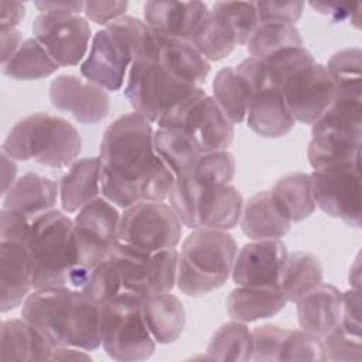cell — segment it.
Here are the masks:
<instances>
[{
    "label": "cell",
    "instance_id": "obj_17",
    "mask_svg": "<svg viewBox=\"0 0 362 362\" xmlns=\"http://www.w3.org/2000/svg\"><path fill=\"white\" fill-rule=\"evenodd\" d=\"M132 65L124 47L106 28L99 30L90 42L89 52L81 64V75L107 92L119 90Z\"/></svg>",
    "mask_w": 362,
    "mask_h": 362
},
{
    "label": "cell",
    "instance_id": "obj_22",
    "mask_svg": "<svg viewBox=\"0 0 362 362\" xmlns=\"http://www.w3.org/2000/svg\"><path fill=\"white\" fill-rule=\"evenodd\" d=\"M54 349L55 345L23 317L1 322V361H52Z\"/></svg>",
    "mask_w": 362,
    "mask_h": 362
},
{
    "label": "cell",
    "instance_id": "obj_47",
    "mask_svg": "<svg viewBox=\"0 0 362 362\" xmlns=\"http://www.w3.org/2000/svg\"><path fill=\"white\" fill-rule=\"evenodd\" d=\"M335 86L359 85L362 75V51L359 48H345L334 52L325 64Z\"/></svg>",
    "mask_w": 362,
    "mask_h": 362
},
{
    "label": "cell",
    "instance_id": "obj_18",
    "mask_svg": "<svg viewBox=\"0 0 362 362\" xmlns=\"http://www.w3.org/2000/svg\"><path fill=\"white\" fill-rule=\"evenodd\" d=\"M33 288V266L27 245L17 239L0 240V310L21 305Z\"/></svg>",
    "mask_w": 362,
    "mask_h": 362
},
{
    "label": "cell",
    "instance_id": "obj_33",
    "mask_svg": "<svg viewBox=\"0 0 362 362\" xmlns=\"http://www.w3.org/2000/svg\"><path fill=\"white\" fill-rule=\"evenodd\" d=\"M153 144L157 156L174 177L191 174L204 154L184 132L177 129L158 127L153 134Z\"/></svg>",
    "mask_w": 362,
    "mask_h": 362
},
{
    "label": "cell",
    "instance_id": "obj_20",
    "mask_svg": "<svg viewBox=\"0 0 362 362\" xmlns=\"http://www.w3.org/2000/svg\"><path fill=\"white\" fill-rule=\"evenodd\" d=\"M208 7L202 1H147L144 21L153 31L165 37L189 40Z\"/></svg>",
    "mask_w": 362,
    "mask_h": 362
},
{
    "label": "cell",
    "instance_id": "obj_8",
    "mask_svg": "<svg viewBox=\"0 0 362 362\" xmlns=\"http://www.w3.org/2000/svg\"><path fill=\"white\" fill-rule=\"evenodd\" d=\"M199 89L201 86L177 79L157 59L134 61L127 72L124 96L133 112L157 124L164 115Z\"/></svg>",
    "mask_w": 362,
    "mask_h": 362
},
{
    "label": "cell",
    "instance_id": "obj_43",
    "mask_svg": "<svg viewBox=\"0 0 362 362\" xmlns=\"http://www.w3.org/2000/svg\"><path fill=\"white\" fill-rule=\"evenodd\" d=\"M236 171L235 156L228 150L204 153L191 173L202 187L229 184Z\"/></svg>",
    "mask_w": 362,
    "mask_h": 362
},
{
    "label": "cell",
    "instance_id": "obj_10",
    "mask_svg": "<svg viewBox=\"0 0 362 362\" xmlns=\"http://www.w3.org/2000/svg\"><path fill=\"white\" fill-rule=\"evenodd\" d=\"M157 126L184 132L202 153L228 150L235 137L233 123L202 88L164 115Z\"/></svg>",
    "mask_w": 362,
    "mask_h": 362
},
{
    "label": "cell",
    "instance_id": "obj_30",
    "mask_svg": "<svg viewBox=\"0 0 362 362\" xmlns=\"http://www.w3.org/2000/svg\"><path fill=\"white\" fill-rule=\"evenodd\" d=\"M362 133L328 130L313 134L307 158L314 170L361 161Z\"/></svg>",
    "mask_w": 362,
    "mask_h": 362
},
{
    "label": "cell",
    "instance_id": "obj_1",
    "mask_svg": "<svg viewBox=\"0 0 362 362\" xmlns=\"http://www.w3.org/2000/svg\"><path fill=\"white\" fill-rule=\"evenodd\" d=\"M151 123L136 112L124 113L105 130L100 146V195L119 208L139 201H164L174 175L153 144Z\"/></svg>",
    "mask_w": 362,
    "mask_h": 362
},
{
    "label": "cell",
    "instance_id": "obj_24",
    "mask_svg": "<svg viewBox=\"0 0 362 362\" xmlns=\"http://www.w3.org/2000/svg\"><path fill=\"white\" fill-rule=\"evenodd\" d=\"M59 195L58 184L45 175L25 173L3 195V208L33 216L54 209Z\"/></svg>",
    "mask_w": 362,
    "mask_h": 362
},
{
    "label": "cell",
    "instance_id": "obj_5",
    "mask_svg": "<svg viewBox=\"0 0 362 362\" xmlns=\"http://www.w3.org/2000/svg\"><path fill=\"white\" fill-rule=\"evenodd\" d=\"M24 243L33 266V288L69 286L75 266L74 219L58 209L33 215Z\"/></svg>",
    "mask_w": 362,
    "mask_h": 362
},
{
    "label": "cell",
    "instance_id": "obj_23",
    "mask_svg": "<svg viewBox=\"0 0 362 362\" xmlns=\"http://www.w3.org/2000/svg\"><path fill=\"white\" fill-rule=\"evenodd\" d=\"M245 120L250 130L266 139L283 137L296 124L286 107L281 89L276 88L262 89L252 96Z\"/></svg>",
    "mask_w": 362,
    "mask_h": 362
},
{
    "label": "cell",
    "instance_id": "obj_27",
    "mask_svg": "<svg viewBox=\"0 0 362 362\" xmlns=\"http://www.w3.org/2000/svg\"><path fill=\"white\" fill-rule=\"evenodd\" d=\"M59 201L66 214L78 212L83 205L100 195V160L83 157L74 161L61 177Z\"/></svg>",
    "mask_w": 362,
    "mask_h": 362
},
{
    "label": "cell",
    "instance_id": "obj_39",
    "mask_svg": "<svg viewBox=\"0 0 362 362\" xmlns=\"http://www.w3.org/2000/svg\"><path fill=\"white\" fill-rule=\"evenodd\" d=\"M205 358L211 361H250L252 331L245 322L236 320L222 324L211 337Z\"/></svg>",
    "mask_w": 362,
    "mask_h": 362
},
{
    "label": "cell",
    "instance_id": "obj_44",
    "mask_svg": "<svg viewBox=\"0 0 362 362\" xmlns=\"http://www.w3.org/2000/svg\"><path fill=\"white\" fill-rule=\"evenodd\" d=\"M228 24L236 45H246L259 24L255 1H221L212 6Z\"/></svg>",
    "mask_w": 362,
    "mask_h": 362
},
{
    "label": "cell",
    "instance_id": "obj_58",
    "mask_svg": "<svg viewBox=\"0 0 362 362\" xmlns=\"http://www.w3.org/2000/svg\"><path fill=\"white\" fill-rule=\"evenodd\" d=\"M359 281H361V262L358 256L349 269V284L352 286V288H359Z\"/></svg>",
    "mask_w": 362,
    "mask_h": 362
},
{
    "label": "cell",
    "instance_id": "obj_45",
    "mask_svg": "<svg viewBox=\"0 0 362 362\" xmlns=\"http://www.w3.org/2000/svg\"><path fill=\"white\" fill-rule=\"evenodd\" d=\"M279 361H327L322 339L303 329H287L280 342Z\"/></svg>",
    "mask_w": 362,
    "mask_h": 362
},
{
    "label": "cell",
    "instance_id": "obj_6",
    "mask_svg": "<svg viewBox=\"0 0 362 362\" xmlns=\"http://www.w3.org/2000/svg\"><path fill=\"white\" fill-rule=\"evenodd\" d=\"M120 214L102 195L83 205L74 218L75 266L69 286L82 290L92 270L102 263L119 242Z\"/></svg>",
    "mask_w": 362,
    "mask_h": 362
},
{
    "label": "cell",
    "instance_id": "obj_54",
    "mask_svg": "<svg viewBox=\"0 0 362 362\" xmlns=\"http://www.w3.org/2000/svg\"><path fill=\"white\" fill-rule=\"evenodd\" d=\"M85 1L79 0H59V1H34V6L41 13L57 14H79L83 11Z\"/></svg>",
    "mask_w": 362,
    "mask_h": 362
},
{
    "label": "cell",
    "instance_id": "obj_37",
    "mask_svg": "<svg viewBox=\"0 0 362 362\" xmlns=\"http://www.w3.org/2000/svg\"><path fill=\"white\" fill-rule=\"evenodd\" d=\"M188 41L209 62L223 59L236 47L232 31L221 14L214 8L206 11Z\"/></svg>",
    "mask_w": 362,
    "mask_h": 362
},
{
    "label": "cell",
    "instance_id": "obj_26",
    "mask_svg": "<svg viewBox=\"0 0 362 362\" xmlns=\"http://www.w3.org/2000/svg\"><path fill=\"white\" fill-rule=\"evenodd\" d=\"M243 198L230 184L202 189L197 208V228L229 230L240 222Z\"/></svg>",
    "mask_w": 362,
    "mask_h": 362
},
{
    "label": "cell",
    "instance_id": "obj_14",
    "mask_svg": "<svg viewBox=\"0 0 362 362\" xmlns=\"http://www.w3.org/2000/svg\"><path fill=\"white\" fill-rule=\"evenodd\" d=\"M281 92L294 122L311 126L332 102L335 83L325 65L313 62L288 76Z\"/></svg>",
    "mask_w": 362,
    "mask_h": 362
},
{
    "label": "cell",
    "instance_id": "obj_21",
    "mask_svg": "<svg viewBox=\"0 0 362 362\" xmlns=\"http://www.w3.org/2000/svg\"><path fill=\"white\" fill-rule=\"evenodd\" d=\"M239 223L243 235L252 240L280 239L287 235L291 228L290 219L286 216L270 189L256 192L243 204Z\"/></svg>",
    "mask_w": 362,
    "mask_h": 362
},
{
    "label": "cell",
    "instance_id": "obj_29",
    "mask_svg": "<svg viewBox=\"0 0 362 362\" xmlns=\"http://www.w3.org/2000/svg\"><path fill=\"white\" fill-rule=\"evenodd\" d=\"M144 322L157 344H173L184 331L185 310L178 297L168 293L151 294L141 300Z\"/></svg>",
    "mask_w": 362,
    "mask_h": 362
},
{
    "label": "cell",
    "instance_id": "obj_3",
    "mask_svg": "<svg viewBox=\"0 0 362 362\" xmlns=\"http://www.w3.org/2000/svg\"><path fill=\"white\" fill-rule=\"evenodd\" d=\"M1 150L18 161L64 168L76 161L82 139L66 119L38 112L20 119L10 129Z\"/></svg>",
    "mask_w": 362,
    "mask_h": 362
},
{
    "label": "cell",
    "instance_id": "obj_9",
    "mask_svg": "<svg viewBox=\"0 0 362 362\" xmlns=\"http://www.w3.org/2000/svg\"><path fill=\"white\" fill-rule=\"evenodd\" d=\"M107 259L117 273L120 294L127 293L144 298L151 294L168 293L175 286L177 249L146 253L117 242L110 249Z\"/></svg>",
    "mask_w": 362,
    "mask_h": 362
},
{
    "label": "cell",
    "instance_id": "obj_53",
    "mask_svg": "<svg viewBox=\"0 0 362 362\" xmlns=\"http://www.w3.org/2000/svg\"><path fill=\"white\" fill-rule=\"evenodd\" d=\"M0 28L1 30H10L17 28V25L21 23L25 14V7L20 1H10V0H1L0 1Z\"/></svg>",
    "mask_w": 362,
    "mask_h": 362
},
{
    "label": "cell",
    "instance_id": "obj_4",
    "mask_svg": "<svg viewBox=\"0 0 362 362\" xmlns=\"http://www.w3.org/2000/svg\"><path fill=\"white\" fill-rule=\"evenodd\" d=\"M238 245L226 230L197 228L178 252L175 284L188 297H201L222 287L232 273Z\"/></svg>",
    "mask_w": 362,
    "mask_h": 362
},
{
    "label": "cell",
    "instance_id": "obj_46",
    "mask_svg": "<svg viewBox=\"0 0 362 362\" xmlns=\"http://www.w3.org/2000/svg\"><path fill=\"white\" fill-rule=\"evenodd\" d=\"M322 339L327 361H355L362 359V335L341 322Z\"/></svg>",
    "mask_w": 362,
    "mask_h": 362
},
{
    "label": "cell",
    "instance_id": "obj_56",
    "mask_svg": "<svg viewBox=\"0 0 362 362\" xmlns=\"http://www.w3.org/2000/svg\"><path fill=\"white\" fill-rule=\"evenodd\" d=\"M0 158H1V195H4L16 181L17 165L14 163V158L10 157L3 150L0 153Z\"/></svg>",
    "mask_w": 362,
    "mask_h": 362
},
{
    "label": "cell",
    "instance_id": "obj_52",
    "mask_svg": "<svg viewBox=\"0 0 362 362\" xmlns=\"http://www.w3.org/2000/svg\"><path fill=\"white\" fill-rule=\"evenodd\" d=\"M310 6L320 14L329 17L334 21H342L345 18L355 17L354 20L359 25V8L361 3H322V1H310Z\"/></svg>",
    "mask_w": 362,
    "mask_h": 362
},
{
    "label": "cell",
    "instance_id": "obj_13",
    "mask_svg": "<svg viewBox=\"0 0 362 362\" xmlns=\"http://www.w3.org/2000/svg\"><path fill=\"white\" fill-rule=\"evenodd\" d=\"M31 31L58 66L78 65L89 49L90 27L79 14L40 13Z\"/></svg>",
    "mask_w": 362,
    "mask_h": 362
},
{
    "label": "cell",
    "instance_id": "obj_7",
    "mask_svg": "<svg viewBox=\"0 0 362 362\" xmlns=\"http://www.w3.org/2000/svg\"><path fill=\"white\" fill-rule=\"evenodd\" d=\"M141 297L122 293L99 304L100 341L105 352L116 361L148 359L156 351L141 313Z\"/></svg>",
    "mask_w": 362,
    "mask_h": 362
},
{
    "label": "cell",
    "instance_id": "obj_36",
    "mask_svg": "<svg viewBox=\"0 0 362 362\" xmlns=\"http://www.w3.org/2000/svg\"><path fill=\"white\" fill-rule=\"evenodd\" d=\"M105 28L124 47L132 62L157 59L158 37L144 20L124 14Z\"/></svg>",
    "mask_w": 362,
    "mask_h": 362
},
{
    "label": "cell",
    "instance_id": "obj_12",
    "mask_svg": "<svg viewBox=\"0 0 362 362\" xmlns=\"http://www.w3.org/2000/svg\"><path fill=\"white\" fill-rule=\"evenodd\" d=\"M310 180L315 206L348 226L361 228V161L314 170Z\"/></svg>",
    "mask_w": 362,
    "mask_h": 362
},
{
    "label": "cell",
    "instance_id": "obj_35",
    "mask_svg": "<svg viewBox=\"0 0 362 362\" xmlns=\"http://www.w3.org/2000/svg\"><path fill=\"white\" fill-rule=\"evenodd\" d=\"M58 68L45 48L34 37L24 40L20 48L1 64L3 74L14 81L44 79L54 75Z\"/></svg>",
    "mask_w": 362,
    "mask_h": 362
},
{
    "label": "cell",
    "instance_id": "obj_41",
    "mask_svg": "<svg viewBox=\"0 0 362 362\" xmlns=\"http://www.w3.org/2000/svg\"><path fill=\"white\" fill-rule=\"evenodd\" d=\"M262 62L264 66L267 86L281 89L288 76L315 61L314 55L303 45L280 49L262 59Z\"/></svg>",
    "mask_w": 362,
    "mask_h": 362
},
{
    "label": "cell",
    "instance_id": "obj_31",
    "mask_svg": "<svg viewBox=\"0 0 362 362\" xmlns=\"http://www.w3.org/2000/svg\"><path fill=\"white\" fill-rule=\"evenodd\" d=\"M362 83L335 86L332 102L311 124V134L339 130L362 133Z\"/></svg>",
    "mask_w": 362,
    "mask_h": 362
},
{
    "label": "cell",
    "instance_id": "obj_25",
    "mask_svg": "<svg viewBox=\"0 0 362 362\" xmlns=\"http://www.w3.org/2000/svg\"><path fill=\"white\" fill-rule=\"evenodd\" d=\"M157 61L177 79L201 86L211 71V62L206 61L188 40L165 37L161 34H157Z\"/></svg>",
    "mask_w": 362,
    "mask_h": 362
},
{
    "label": "cell",
    "instance_id": "obj_50",
    "mask_svg": "<svg viewBox=\"0 0 362 362\" xmlns=\"http://www.w3.org/2000/svg\"><path fill=\"white\" fill-rule=\"evenodd\" d=\"M129 3L120 0L109 1H85L83 14L86 20H90L99 25H107L112 21L124 16Z\"/></svg>",
    "mask_w": 362,
    "mask_h": 362
},
{
    "label": "cell",
    "instance_id": "obj_49",
    "mask_svg": "<svg viewBox=\"0 0 362 362\" xmlns=\"http://www.w3.org/2000/svg\"><path fill=\"white\" fill-rule=\"evenodd\" d=\"M255 8H256L259 23L294 24L296 21L300 20V17L303 14L304 3L297 1V0L255 1Z\"/></svg>",
    "mask_w": 362,
    "mask_h": 362
},
{
    "label": "cell",
    "instance_id": "obj_16",
    "mask_svg": "<svg viewBox=\"0 0 362 362\" xmlns=\"http://www.w3.org/2000/svg\"><path fill=\"white\" fill-rule=\"evenodd\" d=\"M287 255V247L280 239L252 240L238 250L232 280L238 286L276 287Z\"/></svg>",
    "mask_w": 362,
    "mask_h": 362
},
{
    "label": "cell",
    "instance_id": "obj_32",
    "mask_svg": "<svg viewBox=\"0 0 362 362\" xmlns=\"http://www.w3.org/2000/svg\"><path fill=\"white\" fill-rule=\"evenodd\" d=\"M322 264L320 259L304 250L287 255L284 262L279 287L287 303H296L301 296L322 283Z\"/></svg>",
    "mask_w": 362,
    "mask_h": 362
},
{
    "label": "cell",
    "instance_id": "obj_42",
    "mask_svg": "<svg viewBox=\"0 0 362 362\" xmlns=\"http://www.w3.org/2000/svg\"><path fill=\"white\" fill-rule=\"evenodd\" d=\"M202 187L192 174L174 177L168 192L170 206L177 214L181 223L189 229H197V208L199 197L202 194Z\"/></svg>",
    "mask_w": 362,
    "mask_h": 362
},
{
    "label": "cell",
    "instance_id": "obj_28",
    "mask_svg": "<svg viewBox=\"0 0 362 362\" xmlns=\"http://www.w3.org/2000/svg\"><path fill=\"white\" fill-rule=\"evenodd\" d=\"M286 304L287 300L279 286H238L226 298V310L229 317L245 324L270 318L280 313Z\"/></svg>",
    "mask_w": 362,
    "mask_h": 362
},
{
    "label": "cell",
    "instance_id": "obj_55",
    "mask_svg": "<svg viewBox=\"0 0 362 362\" xmlns=\"http://www.w3.org/2000/svg\"><path fill=\"white\" fill-rule=\"evenodd\" d=\"M23 44L21 33L17 28L0 30V45H1V64H4Z\"/></svg>",
    "mask_w": 362,
    "mask_h": 362
},
{
    "label": "cell",
    "instance_id": "obj_48",
    "mask_svg": "<svg viewBox=\"0 0 362 362\" xmlns=\"http://www.w3.org/2000/svg\"><path fill=\"white\" fill-rule=\"evenodd\" d=\"M286 328L266 324L252 329V358L250 361H279V348Z\"/></svg>",
    "mask_w": 362,
    "mask_h": 362
},
{
    "label": "cell",
    "instance_id": "obj_38",
    "mask_svg": "<svg viewBox=\"0 0 362 362\" xmlns=\"http://www.w3.org/2000/svg\"><path fill=\"white\" fill-rule=\"evenodd\" d=\"M212 98L233 124L246 119L252 92L233 66H223L216 72L212 82Z\"/></svg>",
    "mask_w": 362,
    "mask_h": 362
},
{
    "label": "cell",
    "instance_id": "obj_57",
    "mask_svg": "<svg viewBox=\"0 0 362 362\" xmlns=\"http://www.w3.org/2000/svg\"><path fill=\"white\" fill-rule=\"evenodd\" d=\"M89 351L75 346H55L52 352V361H89L90 355Z\"/></svg>",
    "mask_w": 362,
    "mask_h": 362
},
{
    "label": "cell",
    "instance_id": "obj_11",
    "mask_svg": "<svg viewBox=\"0 0 362 362\" xmlns=\"http://www.w3.org/2000/svg\"><path fill=\"white\" fill-rule=\"evenodd\" d=\"M182 223L164 201H139L120 214L117 240L146 253L175 249Z\"/></svg>",
    "mask_w": 362,
    "mask_h": 362
},
{
    "label": "cell",
    "instance_id": "obj_19",
    "mask_svg": "<svg viewBox=\"0 0 362 362\" xmlns=\"http://www.w3.org/2000/svg\"><path fill=\"white\" fill-rule=\"evenodd\" d=\"M296 310L301 329L324 338L341 322L342 293L334 284L320 283L296 301Z\"/></svg>",
    "mask_w": 362,
    "mask_h": 362
},
{
    "label": "cell",
    "instance_id": "obj_40",
    "mask_svg": "<svg viewBox=\"0 0 362 362\" xmlns=\"http://www.w3.org/2000/svg\"><path fill=\"white\" fill-rule=\"evenodd\" d=\"M290 47H303V38L294 24L284 23H259L246 44L249 55L257 59Z\"/></svg>",
    "mask_w": 362,
    "mask_h": 362
},
{
    "label": "cell",
    "instance_id": "obj_51",
    "mask_svg": "<svg viewBox=\"0 0 362 362\" xmlns=\"http://www.w3.org/2000/svg\"><path fill=\"white\" fill-rule=\"evenodd\" d=\"M341 324L346 328L361 332V291L359 288H349L342 293V315Z\"/></svg>",
    "mask_w": 362,
    "mask_h": 362
},
{
    "label": "cell",
    "instance_id": "obj_34",
    "mask_svg": "<svg viewBox=\"0 0 362 362\" xmlns=\"http://www.w3.org/2000/svg\"><path fill=\"white\" fill-rule=\"evenodd\" d=\"M270 191L291 223L304 221L315 211L311 180L307 173L286 174L276 181Z\"/></svg>",
    "mask_w": 362,
    "mask_h": 362
},
{
    "label": "cell",
    "instance_id": "obj_2",
    "mask_svg": "<svg viewBox=\"0 0 362 362\" xmlns=\"http://www.w3.org/2000/svg\"><path fill=\"white\" fill-rule=\"evenodd\" d=\"M21 317L52 345L95 351L100 341V310L83 290L71 286L34 288L23 303Z\"/></svg>",
    "mask_w": 362,
    "mask_h": 362
},
{
    "label": "cell",
    "instance_id": "obj_15",
    "mask_svg": "<svg viewBox=\"0 0 362 362\" xmlns=\"http://www.w3.org/2000/svg\"><path fill=\"white\" fill-rule=\"evenodd\" d=\"M48 96L54 107L82 124H98L110 110L107 90L76 75H58L49 83Z\"/></svg>",
    "mask_w": 362,
    "mask_h": 362
}]
</instances>
